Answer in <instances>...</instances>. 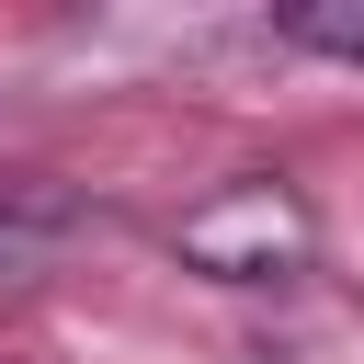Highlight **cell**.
<instances>
[{
    "label": "cell",
    "instance_id": "obj_2",
    "mask_svg": "<svg viewBox=\"0 0 364 364\" xmlns=\"http://www.w3.org/2000/svg\"><path fill=\"white\" fill-rule=\"evenodd\" d=\"M57 239H68V205H46V193H0V284L46 273Z\"/></svg>",
    "mask_w": 364,
    "mask_h": 364
},
{
    "label": "cell",
    "instance_id": "obj_3",
    "mask_svg": "<svg viewBox=\"0 0 364 364\" xmlns=\"http://www.w3.org/2000/svg\"><path fill=\"white\" fill-rule=\"evenodd\" d=\"M273 34H284V46H307V57H341V68H364V0H296Z\"/></svg>",
    "mask_w": 364,
    "mask_h": 364
},
{
    "label": "cell",
    "instance_id": "obj_1",
    "mask_svg": "<svg viewBox=\"0 0 364 364\" xmlns=\"http://www.w3.org/2000/svg\"><path fill=\"white\" fill-rule=\"evenodd\" d=\"M171 262L205 273V284H296V273L318 262V216H307V193H296L284 171H239V182H216L205 205H182Z\"/></svg>",
    "mask_w": 364,
    "mask_h": 364
}]
</instances>
